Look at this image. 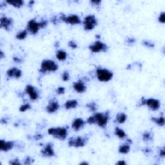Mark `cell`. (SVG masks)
Masks as SVG:
<instances>
[{"mask_svg":"<svg viewBox=\"0 0 165 165\" xmlns=\"http://www.w3.org/2000/svg\"><path fill=\"white\" fill-rule=\"evenodd\" d=\"M88 138L86 137H71L68 141L69 147H76L79 148L84 147L88 141Z\"/></svg>","mask_w":165,"mask_h":165,"instance_id":"cell-9","label":"cell"},{"mask_svg":"<svg viewBox=\"0 0 165 165\" xmlns=\"http://www.w3.org/2000/svg\"><path fill=\"white\" fill-rule=\"evenodd\" d=\"M59 104L55 98L51 99L48 101L47 106H46V111L49 114L55 113L59 110Z\"/></svg>","mask_w":165,"mask_h":165,"instance_id":"cell-13","label":"cell"},{"mask_svg":"<svg viewBox=\"0 0 165 165\" xmlns=\"http://www.w3.org/2000/svg\"><path fill=\"white\" fill-rule=\"evenodd\" d=\"M83 28L85 30L89 31L94 29V28L98 25V20L94 15H88L84 18L83 21Z\"/></svg>","mask_w":165,"mask_h":165,"instance_id":"cell-7","label":"cell"},{"mask_svg":"<svg viewBox=\"0 0 165 165\" xmlns=\"http://www.w3.org/2000/svg\"><path fill=\"white\" fill-rule=\"evenodd\" d=\"M56 57L59 61H65L67 59V52L63 50H58L56 53Z\"/></svg>","mask_w":165,"mask_h":165,"instance_id":"cell-25","label":"cell"},{"mask_svg":"<svg viewBox=\"0 0 165 165\" xmlns=\"http://www.w3.org/2000/svg\"><path fill=\"white\" fill-rule=\"evenodd\" d=\"M51 21H52V23L54 24V25H57L60 21L59 18H57L56 16H54L51 19Z\"/></svg>","mask_w":165,"mask_h":165,"instance_id":"cell-39","label":"cell"},{"mask_svg":"<svg viewBox=\"0 0 165 165\" xmlns=\"http://www.w3.org/2000/svg\"><path fill=\"white\" fill-rule=\"evenodd\" d=\"M32 159L30 157H26L25 159L24 160V164H32Z\"/></svg>","mask_w":165,"mask_h":165,"instance_id":"cell-40","label":"cell"},{"mask_svg":"<svg viewBox=\"0 0 165 165\" xmlns=\"http://www.w3.org/2000/svg\"><path fill=\"white\" fill-rule=\"evenodd\" d=\"M85 123V121L81 118H76L72 123V128H73L74 130L77 132L84 127Z\"/></svg>","mask_w":165,"mask_h":165,"instance_id":"cell-17","label":"cell"},{"mask_svg":"<svg viewBox=\"0 0 165 165\" xmlns=\"http://www.w3.org/2000/svg\"><path fill=\"white\" fill-rule=\"evenodd\" d=\"M86 106L92 112H94L97 110V105L96 103L94 102H92V103H88V104H86Z\"/></svg>","mask_w":165,"mask_h":165,"instance_id":"cell-30","label":"cell"},{"mask_svg":"<svg viewBox=\"0 0 165 165\" xmlns=\"http://www.w3.org/2000/svg\"><path fill=\"white\" fill-rule=\"evenodd\" d=\"M158 21L160 23L164 24L165 23V13L164 12H162V13L159 14L158 17Z\"/></svg>","mask_w":165,"mask_h":165,"instance_id":"cell-34","label":"cell"},{"mask_svg":"<svg viewBox=\"0 0 165 165\" xmlns=\"http://www.w3.org/2000/svg\"><path fill=\"white\" fill-rule=\"evenodd\" d=\"M142 137L144 141L150 142L153 140L154 135H153V133L151 132H150V131H145V132L143 133Z\"/></svg>","mask_w":165,"mask_h":165,"instance_id":"cell-22","label":"cell"},{"mask_svg":"<svg viewBox=\"0 0 165 165\" xmlns=\"http://www.w3.org/2000/svg\"><path fill=\"white\" fill-rule=\"evenodd\" d=\"M14 21L11 18L7 16L1 17L0 19V27L3 28L7 31H9L13 26Z\"/></svg>","mask_w":165,"mask_h":165,"instance_id":"cell-11","label":"cell"},{"mask_svg":"<svg viewBox=\"0 0 165 165\" xmlns=\"http://www.w3.org/2000/svg\"><path fill=\"white\" fill-rule=\"evenodd\" d=\"M28 33V30H26V29H25V30H21L20 31V32H19L18 34H17V35L16 36V38L17 40H23L26 38Z\"/></svg>","mask_w":165,"mask_h":165,"instance_id":"cell-27","label":"cell"},{"mask_svg":"<svg viewBox=\"0 0 165 165\" xmlns=\"http://www.w3.org/2000/svg\"><path fill=\"white\" fill-rule=\"evenodd\" d=\"M125 43L128 45H132L135 43V39L132 37H127L125 39Z\"/></svg>","mask_w":165,"mask_h":165,"instance_id":"cell-33","label":"cell"},{"mask_svg":"<svg viewBox=\"0 0 165 165\" xmlns=\"http://www.w3.org/2000/svg\"><path fill=\"white\" fill-rule=\"evenodd\" d=\"M5 57V54H4L3 51H1V52H0V57H1V59H2L3 58H4Z\"/></svg>","mask_w":165,"mask_h":165,"instance_id":"cell-46","label":"cell"},{"mask_svg":"<svg viewBox=\"0 0 165 165\" xmlns=\"http://www.w3.org/2000/svg\"><path fill=\"white\" fill-rule=\"evenodd\" d=\"M130 150V144L128 143H126V144H123L121 145L119 148V152L122 154H127Z\"/></svg>","mask_w":165,"mask_h":165,"instance_id":"cell-24","label":"cell"},{"mask_svg":"<svg viewBox=\"0 0 165 165\" xmlns=\"http://www.w3.org/2000/svg\"><path fill=\"white\" fill-rule=\"evenodd\" d=\"M78 106V101L76 99H71V100H68L65 102V107L67 110H70V109H73L76 108Z\"/></svg>","mask_w":165,"mask_h":165,"instance_id":"cell-19","label":"cell"},{"mask_svg":"<svg viewBox=\"0 0 165 165\" xmlns=\"http://www.w3.org/2000/svg\"><path fill=\"white\" fill-rule=\"evenodd\" d=\"M89 50L93 53L106 52L108 50V46L100 41H96L89 45Z\"/></svg>","mask_w":165,"mask_h":165,"instance_id":"cell-10","label":"cell"},{"mask_svg":"<svg viewBox=\"0 0 165 165\" xmlns=\"http://www.w3.org/2000/svg\"><path fill=\"white\" fill-rule=\"evenodd\" d=\"M62 79L63 81H68L70 80V74H69V71H67V70H65L63 72L62 74Z\"/></svg>","mask_w":165,"mask_h":165,"instance_id":"cell-32","label":"cell"},{"mask_svg":"<svg viewBox=\"0 0 165 165\" xmlns=\"http://www.w3.org/2000/svg\"><path fill=\"white\" fill-rule=\"evenodd\" d=\"M43 137V135H41V134H36V135H34V136H33V139H34V140L38 141V140H40L41 139H42Z\"/></svg>","mask_w":165,"mask_h":165,"instance_id":"cell-43","label":"cell"},{"mask_svg":"<svg viewBox=\"0 0 165 165\" xmlns=\"http://www.w3.org/2000/svg\"><path fill=\"white\" fill-rule=\"evenodd\" d=\"M142 44L145 46V47H147L148 48H154L155 47V44L152 41H147V40H143L142 41Z\"/></svg>","mask_w":165,"mask_h":165,"instance_id":"cell-31","label":"cell"},{"mask_svg":"<svg viewBox=\"0 0 165 165\" xmlns=\"http://www.w3.org/2000/svg\"><path fill=\"white\" fill-rule=\"evenodd\" d=\"M114 133L116 136L119 137L120 139H125L127 137V133H125V131L121 129L119 127H116L114 130Z\"/></svg>","mask_w":165,"mask_h":165,"instance_id":"cell-23","label":"cell"},{"mask_svg":"<svg viewBox=\"0 0 165 165\" xmlns=\"http://www.w3.org/2000/svg\"><path fill=\"white\" fill-rule=\"evenodd\" d=\"M41 154L42 156L46 157H51L55 156V152L53 148L52 143H47L45 146L43 147V148L41 150Z\"/></svg>","mask_w":165,"mask_h":165,"instance_id":"cell-14","label":"cell"},{"mask_svg":"<svg viewBox=\"0 0 165 165\" xmlns=\"http://www.w3.org/2000/svg\"><path fill=\"white\" fill-rule=\"evenodd\" d=\"M116 165H125L127 164V162H125V161L124 160H120V161H118L116 163Z\"/></svg>","mask_w":165,"mask_h":165,"instance_id":"cell-44","label":"cell"},{"mask_svg":"<svg viewBox=\"0 0 165 165\" xmlns=\"http://www.w3.org/2000/svg\"><path fill=\"white\" fill-rule=\"evenodd\" d=\"M48 133L54 137L60 140H64L67 138L68 135V129L67 127H52L50 128Z\"/></svg>","mask_w":165,"mask_h":165,"instance_id":"cell-4","label":"cell"},{"mask_svg":"<svg viewBox=\"0 0 165 165\" xmlns=\"http://www.w3.org/2000/svg\"><path fill=\"white\" fill-rule=\"evenodd\" d=\"M58 70V65L54 61L44 59L41 62L40 72L41 74H46L47 72H55Z\"/></svg>","mask_w":165,"mask_h":165,"instance_id":"cell-2","label":"cell"},{"mask_svg":"<svg viewBox=\"0 0 165 165\" xmlns=\"http://www.w3.org/2000/svg\"><path fill=\"white\" fill-rule=\"evenodd\" d=\"M25 92L30 97L31 100H36L40 97V93H39L37 88H35L32 85H31V84H28V85L26 86Z\"/></svg>","mask_w":165,"mask_h":165,"instance_id":"cell-12","label":"cell"},{"mask_svg":"<svg viewBox=\"0 0 165 165\" xmlns=\"http://www.w3.org/2000/svg\"><path fill=\"white\" fill-rule=\"evenodd\" d=\"M35 3V1H30L28 2V5L29 7H31V6H32Z\"/></svg>","mask_w":165,"mask_h":165,"instance_id":"cell-47","label":"cell"},{"mask_svg":"<svg viewBox=\"0 0 165 165\" xmlns=\"http://www.w3.org/2000/svg\"><path fill=\"white\" fill-rule=\"evenodd\" d=\"M143 152H144L145 154L149 155L150 154H152V150L151 148H149V147H146V148H145L143 149Z\"/></svg>","mask_w":165,"mask_h":165,"instance_id":"cell-38","label":"cell"},{"mask_svg":"<svg viewBox=\"0 0 165 165\" xmlns=\"http://www.w3.org/2000/svg\"><path fill=\"white\" fill-rule=\"evenodd\" d=\"M101 1H90V4L94 7V8L96 9L98 11H99L101 7Z\"/></svg>","mask_w":165,"mask_h":165,"instance_id":"cell-28","label":"cell"},{"mask_svg":"<svg viewBox=\"0 0 165 165\" xmlns=\"http://www.w3.org/2000/svg\"><path fill=\"white\" fill-rule=\"evenodd\" d=\"M48 25L47 20H42L38 22L36 21L34 19H30L27 23V27L26 30L28 32L32 35H36L38 33L39 30L41 28H43L47 26Z\"/></svg>","mask_w":165,"mask_h":165,"instance_id":"cell-1","label":"cell"},{"mask_svg":"<svg viewBox=\"0 0 165 165\" xmlns=\"http://www.w3.org/2000/svg\"><path fill=\"white\" fill-rule=\"evenodd\" d=\"M65 88L63 86H59L56 89V93L57 94H59V95H60V94H65Z\"/></svg>","mask_w":165,"mask_h":165,"instance_id":"cell-36","label":"cell"},{"mask_svg":"<svg viewBox=\"0 0 165 165\" xmlns=\"http://www.w3.org/2000/svg\"><path fill=\"white\" fill-rule=\"evenodd\" d=\"M68 45L70 48H72V49H75V48H77V45L76 43V41H70L69 43H68Z\"/></svg>","mask_w":165,"mask_h":165,"instance_id":"cell-35","label":"cell"},{"mask_svg":"<svg viewBox=\"0 0 165 165\" xmlns=\"http://www.w3.org/2000/svg\"><path fill=\"white\" fill-rule=\"evenodd\" d=\"M15 146V141H0V150L2 152H8L11 150Z\"/></svg>","mask_w":165,"mask_h":165,"instance_id":"cell-15","label":"cell"},{"mask_svg":"<svg viewBox=\"0 0 165 165\" xmlns=\"http://www.w3.org/2000/svg\"><path fill=\"white\" fill-rule=\"evenodd\" d=\"M13 59H14V61H16V63H21V58H18L17 57H14Z\"/></svg>","mask_w":165,"mask_h":165,"instance_id":"cell-45","label":"cell"},{"mask_svg":"<svg viewBox=\"0 0 165 165\" xmlns=\"http://www.w3.org/2000/svg\"><path fill=\"white\" fill-rule=\"evenodd\" d=\"M59 19L60 21H62V22H64L71 25H79L82 22L81 19H80L79 17L77 15H76V14L65 16L63 14H61V16H59Z\"/></svg>","mask_w":165,"mask_h":165,"instance_id":"cell-6","label":"cell"},{"mask_svg":"<svg viewBox=\"0 0 165 165\" xmlns=\"http://www.w3.org/2000/svg\"><path fill=\"white\" fill-rule=\"evenodd\" d=\"M73 88L75 91L80 94L85 92L87 89V87L84 84V82L82 81L74 82L73 84Z\"/></svg>","mask_w":165,"mask_h":165,"instance_id":"cell-18","label":"cell"},{"mask_svg":"<svg viewBox=\"0 0 165 165\" xmlns=\"http://www.w3.org/2000/svg\"><path fill=\"white\" fill-rule=\"evenodd\" d=\"M6 3L11 5L17 9H20L24 5L25 2L23 0H12V1H6Z\"/></svg>","mask_w":165,"mask_h":165,"instance_id":"cell-20","label":"cell"},{"mask_svg":"<svg viewBox=\"0 0 165 165\" xmlns=\"http://www.w3.org/2000/svg\"><path fill=\"white\" fill-rule=\"evenodd\" d=\"M7 76L9 78H16L18 79L22 76V71L18 68L13 67L9 69L7 72Z\"/></svg>","mask_w":165,"mask_h":165,"instance_id":"cell-16","label":"cell"},{"mask_svg":"<svg viewBox=\"0 0 165 165\" xmlns=\"http://www.w3.org/2000/svg\"><path fill=\"white\" fill-rule=\"evenodd\" d=\"M9 164H13V165H15V164H21V162L19 161V159H12L11 161H10Z\"/></svg>","mask_w":165,"mask_h":165,"instance_id":"cell-41","label":"cell"},{"mask_svg":"<svg viewBox=\"0 0 165 165\" xmlns=\"http://www.w3.org/2000/svg\"><path fill=\"white\" fill-rule=\"evenodd\" d=\"M95 119V124L98 125L102 128H106L109 121V113L106 112H99L96 113L93 115Z\"/></svg>","mask_w":165,"mask_h":165,"instance_id":"cell-5","label":"cell"},{"mask_svg":"<svg viewBox=\"0 0 165 165\" xmlns=\"http://www.w3.org/2000/svg\"><path fill=\"white\" fill-rule=\"evenodd\" d=\"M159 156L161 157H164L165 156V152H164V147H162V148L160 149L159 152Z\"/></svg>","mask_w":165,"mask_h":165,"instance_id":"cell-42","label":"cell"},{"mask_svg":"<svg viewBox=\"0 0 165 165\" xmlns=\"http://www.w3.org/2000/svg\"><path fill=\"white\" fill-rule=\"evenodd\" d=\"M97 78L101 82H108L113 78L114 73L111 70L104 69V68H98L96 70Z\"/></svg>","mask_w":165,"mask_h":165,"instance_id":"cell-3","label":"cell"},{"mask_svg":"<svg viewBox=\"0 0 165 165\" xmlns=\"http://www.w3.org/2000/svg\"><path fill=\"white\" fill-rule=\"evenodd\" d=\"M151 120L154 123H156L157 125L159 126V127H163V126H164V117H162V116L159 117H152Z\"/></svg>","mask_w":165,"mask_h":165,"instance_id":"cell-26","label":"cell"},{"mask_svg":"<svg viewBox=\"0 0 165 165\" xmlns=\"http://www.w3.org/2000/svg\"><path fill=\"white\" fill-rule=\"evenodd\" d=\"M141 105H147L151 110L156 111L159 109L160 106H161V103H160L159 100L157 99H145L143 98L141 100Z\"/></svg>","mask_w":165,"mask_h":165,"instance_id":"cell-8","label":"cell"},{"mask_svg":"<svg viewBox=\"0 0 165 165\" xmlns=\"http://www.w3.org/2000/svg\"><path fill=\"white\" fill-rule=\"evenodd\" d=\"M86 122L87 123L90 124V125H92V124H95V119H94V116H92L88 118H87Z\"/></svg>","mask_w":165,"mask_h":165,"instance_id":"cell-37","label":"cell"},{"mask_svg":"<svg viewBox=\"0 0 165 165\" xmlns=\"http://www.w3.org/2000/svg\"><path fill=\"white\" fill-rule=\"evenodd\" d=\"M80 165H84V164H86V165H88V162H85V161H83V162H81V163L79 164Z\"/></svg>","mask_w":165,"mask_h":165,"instance_id":"cell-48","label":"cell"},{"mask_svg":"<svg viewBox=\"0 0 165 165\" xmlns=\"http://www.w3.org/2000/svg\"><path fill=\"white\" fill-rule=\"evenodd\" d=\"M32 108V106L30 105L29 103H25L24 104V105H21L20 107H19V112H26L28 110H30Z\"/></svg>","mask_w":165,"mask_h":165,"instance_id":"cell-29","label":"cell"},{"mask_svg":"<svg viewBox=\"0 0 165 165\" xmlns=\"http://www.w3.org/2000/svg\"><path fill=\"white\" fill-rule=\"evenodd\" d=\"M127 119V116L126 115V114L123 112H119L118 113L117 116H116V120L118 123L123 124L126 122V121Z\"/></svg>","mask_w":165,"mask_h":165,"instance_id":"cell-21","label":"cell"}]
</instances>
